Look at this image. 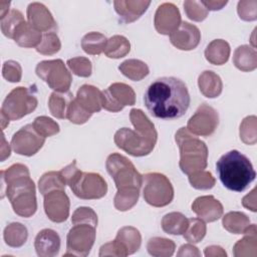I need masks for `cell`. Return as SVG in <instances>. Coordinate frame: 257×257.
Wrapping results in <instances>:
<instances>
[{"label":"cell","instance_id":"2","mask_svg":"<svg viewBox=\"0 0 257 257\" xmlns=\"http://www.w3.org/2000/svg\"><path fill=\"white\" fill-rule=\"evenodd\" d=\"M105 167L117 189L113 199L115 209L118 211L132 209L139 200L143 176L127 158L117 153L107 157Z\"/></svg>","mask_w":257,"mask_h":257},{"label":"cell","instance_id":"26","mask_svg":"<svg viewBox=\"0 0 257 257\" xmlns=\"http://www.w3.org/2000/svg\"><path fill=\"white\" fill-rule=\"evenodd\" d=\"M234 65L242 71H252L257 67V53L253 47L241 45L233 55Z\"/></svg>","mask_w":257,"mask_h":257},{"label":"cell","instance_id":"16","mask_svg":"<svg viewBox=\"0 0 257 257\" xmlns=\"http://www.w3.org/2000/svg\"><path fill=\"white\" fill-rule=\"evenodd\" d=\"M181 22L180 11L173 3L166 2L158 7L154 23L155 28L159 33L170 35L180 26Z\"/></svg>","mask_w":257,"mask_h":257},{"label":"cell","instance_id":"39","mask_svg":"<svg viewBox=\"0 0 257 257\" xmlns=\"http://www.w3.org/2000/svg\"><path fill=\"white\" fill-rule=\"evenodd\" d=\"M60 48L61 43L57 34L55 32H46L42 34V39L36 47V51L43 55H52L58 52Z\"/></svg>","mask_w":257,"mask_h":257},{"label":"cell","instance_id":"1","mask_svg":"<svg viewBox=\"0 0 257 257\" xmlns=\"http://www.w3.org/2000/svg\"><path fill=\"white\" fill-rule=\"evenodd\" d=\"M144 101L154 117L174 119L186 113L191 98L184 81L177 77L164 76L150 84Z\"/></svg>","mask_w":257,"mask_h":257},{"label":"cell","instance_id":"41","mask_svg":"<svg viewBox=\"0 0 257 257\" xmlns=\"http://www.w3.org/2000/svg\"><path fill=\"white\" fill-rule=\"evenodd\" d=\"M35 131L42 137L47 138L54 136L59 133V124L54 121L52 118L42 115V116H37L34 121L32 122Z\"/></svg>","mask_w":257,"mask_h":257},{"label":"cell","instance_id":"42","mask_svg":"<svg viewBox=\"0 0 257 257\" xmlns=\"http://www.w3.org/2000/svg\"><path fill=\"white\" fill-rule=\"evenodd\" d=\"M256 136V116L245 117L240 124V139L246 145H254L257 141Z\"/></svg>","mask_w":257,"mask_h":257},{"label":"cell","instance_id":"36","mask_svg":"<svg viewBox=\"0 0 257 257\" xmlns=\"http://www.w3.org/2000/svg\"><path fill=\"white\" fill-rule=\"evenodd\" d=\"M65 182L59 172H47L38 181V189L44 196L54 190H65Z\"/></svg>","mask_w":257,"mask_h":257},{"label":"cell","instance_id":"3","mask_svg":"<svg viewBox=\"0 0 257 257\" xmlns=\"http://www.w3.org/2000/svg\"><path fill=\"white\" fill-rule=\"evenodd\" d=\"M2 194L5 189L13 211L24 218L31 217L37 210L35 185L30 179L29 170L22 164H14L1 171Z\"/></svg>","mask_w":257,"mask_h":257},{"label":"cell","instance_id":"30","mask_svg":"<svg viewBox=\"0 0 257 257\" xmlns=\"http://www.w3.org/2000/svg\"><path fill=\"white\" fill-rule=\"evenodd\" d=\"M189 219L180 212L166 214L162 219V229L167 234L182 235L188 227Z\"/></svg>","mask_w":257,"mask_h":257},{"label":"cell","instance_id":"51","mask_svg":"<svg viewBox=\"0 0 257 257\" xmlns=\"http://www.w3.org/2000/svg\"><path fill=\"white\" fill-rule=\"evenodd\" d=\"M99 256H105V255H112V256H126L127 253L125 250L120 246L118 242L115 240L108 242L100 247L99 251Z\"/></svg>","mask_w":257,"mask_h":257},{"label":"cell","instance_id":"22","mask_svg":"<svg viewBox=\"0 0 257 257\" xmlns=\"http://www.w3.org/2000/svg\"><path fill=\"white\" fill-rule=\"evenodd\" d=\"M150 4L151 1H113L114 10L118 14L120 21L123 23H131L139 19L147 11Z\"/></svg>","mask_w":257,"mask_h":257},{"label":"cell","instance_id":"9","mask_svg":"<svg viewBox=\"0 0 257 257\" xmlns=\"http://www.w3.org/2000/svg\"><path fill=\"white\" fill-rule=\"evenodd\" d=\"M35 72L56 92H67L69 90L72 81L71 74L61 59L43 60L37 64Z\"/></svg>","mask_w":257,"mask_h":257},{"label":"cell","instance_id":"37","mask_svg":"<svg viewBox=\"0 0 257 257\" xmlns=\"http://www.w3.org/2000/svg\"><path fill=\"white\" fill-rule=\"evenodd\" d=\"M175 243L167 238L154 237L147 244V249L152 256H171L175 251Z\"/></svg>","mask_w":257,"mask_h":257},{"label":"cell","instance_id":"33","mask_svg":"<svg viewBox=\"0 0 257 257\" xmlns=\"http://www.w3.org/2000/svg\"><path fill=\"white\" fill-rule=\"evenodd\" d=\"M223 227L233 234H243L250 225L249 218L241 212H229L223 217Z\"/></svg>","mask_w":257,"mask_h":257},{"label":"cell","instance_id":"13","mask_svg":"<svg viewBox=\"0 0 257 257\" xmlns=\"http://www.w3.org/2000/svg\"><path fill=\"white\" fill-rule=\"evenodd\" d=\"M45 138L40 136L32 123L26 124L16 132L11 139V147L18 155L31 157L44 145Z\"/></svg>","mask_w":257,"mask_h":257},{"label":"cell","instance_id":"45","mask_svg":"<svg viewBox=\"0 0 257 257\" xmlns=\"http://www.w3.org/2000/svg\"><path fill=\"white\" fill-rule=\"evenodd\" d=\"M186 15L193 21H203L208 16V10L201 1L187 0L184 2Z\"/></svg>","mask_w":257,"mask_h":257},{"label":"cell","instance_id":"32","mask_svg":"<svg viewBox=\"0 0 257 257\" xmlns=\"http://www.w3.org/2000/svg\"><path fill=\"white\" fill-rule=\"evenodd\" d=\"M131 50V43L126 37L122 35L111 36L104 48V54L108 58H121L125 56Z\"/></svg>","mask_w":257,"mask_h":257},{"label":"cell","instance_id":"29","mask_svg":"<svg viewBox=\"0 0 257 257\" xmlns=\"http://www.w3.org/2000/svg\"><path fill=\"white\" fill-rule=\"evenodd\" d=\"M72 99L73 94L69 91L52 92L48 100V107L51 114L57 118H66L67 110Z\"/></svg>","mask_w":257,"mask_h":257},{"label":"cell","instance_id":"4","mask_svg":"<svg viewBox=\"0 0 257 257\" xmlns=\"http://www.w3.org/2000/svg\"><path fill=\"white\" fill-rule=\"evenodd\" d=\"M130 118L135 130L121 127L116 131L114 144L134 157L148 156L154 150L158 139L155 125L139 108L130 111Z\"/></svg>","mask_w":257,"mask_h":257},{"label":"cell","instance_id":"47","mask_svg":"<svg viewBox=\"0 0 257 257\" xmlns=\"http://www.w3.org/2000/svg\"><path fill=\"white\" fill-rule=\"evenodd\" d=\"M91 116V113L87 112L86 110H84L74 99L71 100L68 110H67V115L66 118L69 119V121L76 123V124H82L84 122H86Z\"/></svg>","mask_w":257,"mask_h":257},{"label":"cell","instance_id":"5","mask_svg":"<svg viewBox=\"0 0 257 257\" xmlns=\"http://www.w3.org/2000/svg\"><path fill=\"white\" fill-rule=\"evenodd\" d=\"M216 170L223 186L234 192L247 189L256 177L250 160L237 150L224 154L217 162Z\"/></svg>","mask_w":257,"mask_h":257},{"label":"cell","instance_id":"31","mask_svg":"<svg viewBox=\"0 0 257 257\" xmlns=\"http://www.w3.org/2000/svg\"><path fill=\"white\" fill-rule=\"evenodd\" d=\"M118 70L127 78L134 81H140L145 78L150 69L148 65L139 59H127L118 65Z\"/></svg>","mask_w":257,"mask_h":257},{"label":"cell","instance_id":"18","mask_svg":"<svg viewBox=\"0 0 257 257\" xmlns=\"http://www.w3.org/2000/svg\"><path fill=\"white\" fill-rule=\"evenodd\" d=\"M27 19L30 26L39 32H45L56 28V22L45 5L32 2L27 7Z\"/></svg>","mask_w":257,"mask_h":257},{"label":"cell","instance_id":"54","mask_svg":"<svg viewBox=\"0 0 257 257\" xmlns=\"http://www.w3.org/2000/svg\"><path fill=\"white\" fill-rule=\"evenodd\" d=\"M201 2L203 3V5L207 8V10H212V11H217L222 9L227 3L228 1H214V0H201Z\"/></svg>","mask_w":257,"mask_h":257},{"label":"cell","instance_id":"21","mask_svg":"<svg viewBox=\"0 0 257 257\" xmlns=\"http://www.w3.org/2000/svg\"><path fill=\"white\" fill-rule=\"evenodd\" d=\"M75 101L87 112L94 113L102 108V93L101 91L89 84H83L77 90Z\"/></svg>","mask_w":257,"mask_h":257},{"label":"cell","instance_id":"46","mask_svg":"<svg viewBox=\"0 0 257 257\" xmlns=\"http://www.w3.org/2000/svg\"><path fill=\"white\" fill-rule=\"evenodd\" d=\"M71 223L75 224H89L94 227L97 226V216L95 212L89 207L77 208L71 217Z\"/></svg>","mask_w":257,"mask_h":257},{"label":"cell","instance_id":"56","mask_svg":"<svg viewBox=\"0 0 257 257\" xmlns=\"http://www.w3.org/2000/svg\"><path fill=\"white\" fill-rule=\"evenodd\" d=\"M2 143H3V145H2V148H1V162H3L6 158H9L10 152H11L9 145L6 144L5 136H4L3 133H2Z\"/></svg>","mask_w":257,"mask_h":257},{"label":"cell","instance_id":"20","mask_svg":"<svg viewBox=\"0 0 257 257\" xmlns=\"http://www.w3.org/2000/svg\"><path fill=\"white\" fill-rule=\"evenodd\" d=\"M34 247L39 257L55 256L60 249L59 235L52 229H43L36 235Z\"/></svg>","mask_w":257,"mask_h":257},{"label":"cell","instance_id":"15","mask_svg":"<svg viewBox=\"0 0 257 257\" xmlns=\"http://www.w3.org/2000/svg\"><path fill=\"white\" fill-rule=\"evenodd\" d=\"M44 211L49 220L64 222L69 216V199L64 190H54L44 195Z\"/></svg>","mask_w":257,"mask_h":257},{"label":"cell","instance_id":"7","mask_svg":"<svg viewBox=\"0 0 257 257\" xmlns=\"http://www.w3.org/2000/svg\"><path fill=\"white\" fill-rule=\"evenodd\" d=\"M35 92V86H19L12 89L2 103L1 112L11 120H17L29 114L38 103Z\"/></svg>","mask_w":257,"mask_h":257},{"label":"cell","instance_id":"35","mask_svg":"<svg viewBox=\"0 0 257 257\" xmlns=\"http://www.w3.org/2000/svg\"><path fill=\"white\" fill-rule=\"evenodd\" d=\"M27 229L20 223H11L4 230L5 243L11 247H20L27 240Z\"/></svg>","mask_w":257,"mask_h":257},{"label":"cell","instance_id":"49","mask_svg":"<svg viewBox=\"0 0 257 257\" xmlns=\"http://www.w3.org/2000/svg\"><path fill=\"white\" fill-rule=\"evenodd\" d=\"M2 75L10 82H18L22 76V68L20 64L14 60H8L3 63Z\"/></svg>","mask_w":257,"mask_h":257},{"label":"cell","instance_id":"12","mask_svg":"<svg viewBox=\"0 0 257 257\" xmlns=\"http://www.w3.org/2000/svg\"><path fill=\"white\" fill-rule=\"evenodd\" d=\"M102 93V107L111 112L121 110L125 105H134L136 93L134 89L122 82L110 84Z\"/></svg>","mask_w":257,"mask_h":257},{"label":"cell","instance_id":"23","mask_svg":"<svg viewBox=\"0 0 257 257\" xmlns=\"http://www.w3.org/2000/svg\"><path fill=\"white\" fill-rule=\"evenodd\" d=\"M12 39L21 47L36 48L42 39V34L30 26L28 22L23 21L16 27Z\"/></svg>","mask_w":257,"mask_h":257},{"label":"cell","instance_id":"38","mask_svg":"<svg viewBox=\"0 0 257 257\" xmlns=\"http://www.w3.org/2000/svg\"><path fill=\"white\" fill-rule=\"evenodd\" d=\"M206 230V224L202 219L191 218L189 219L188 227L183 235L189 243H198L205 237Z\"/></svg>","mask_w":257,"mask_h":257},{"label":"cell","instance_id":"27","mask_svg":"<svg viewBox=\"0 0 257 257\" xmlns=\"http://www.w3.org/2000/svg\"><path fill=\"white\" fill-rule=\"evenodd\" d=\"M114 240L118 242L120 246L125 250L127 255H130L140 249L142 243V236L138 229H136L135 227L126 226L118 230Z\"/></svg>","mask_w":257,"mask_h":257},{"label":"cell","instance_id":"11","mask_svg":"<svg viewBox=\"0 0 257 257\" xmlns=\"http://www.w3.org/2000/svg\"><path fill=\"white\" fill-rule=\"evenodd\" d=\"M73 194L83 200L100 199L107 192V185L104 179L97 173H83L70 186Z\"/></svg>","mask_w":257,"mask_h":257},{"label":"cell","instance_id":"24","mask_svg":"<svg viewBox=\"0 0 257 257\" xmlns=\"http://www.w3.org/2000/svg\"><path fill=\"white\" fill-rule=\"evenodd\" d=\"M198 85L202 94L209 98L219 96L223 88L221 77L212 70H205L199 75Z\"/></svg>","mask_w":257,"mask_h":257},{"label":"cell","instance_id":"10","mask_svg":"<svg viewBox=\"0 0 257 257\" xmlns=\"http://www.w3.org/2000/svg\"><path fill=\"white\" fill-rule=\"evenodd\" d=\"M95 228L89 224H75L67 234L64 256L88 255L95 240Z\"/></svg>","mask_w":257,"mask_h":257},{"label":"cell","instance_id":"55","mask_svg":"<svg viewBox=\"0 0 257 257\" xmlns=\"http://www.w3.org/2000/svg\"><path fill=\"white\" fill-rule=\"evenodd\" d=\"M205 256H216V255H220V256H226V252L223 250L222 247L220 246H215V245H212V246H209L205 249V252H204Z\"/></svg>","mask_w":257,"mask_h":257},{"label":"cell","instance_id":"25","mask_svg":"<svg viewBox=\"0 0 257 257\" xmlns=\"http://www.w3.org/2000/svg\"><path fill=\"white\" fill-rule=\"evenodd\" d=\"M230 56V45L223 39H215L211 41L206 50V59L215 65H222L226 63Z\"/></svg>","mask_w":257,"mask_h":257},{"label":"cell","instance_id":"52","mask_svg":"<svg viewBox=\"0 0 257 257\" xmlns=\"http://www.w3.org/2000/svg\"><path fill=\"white\" fill-rule=\"evenodd\" d=\"M242 204L248 210L256 212V188H254L248 195L243 198Z\"/></svg>","mask_w":257,"mask_h":257},{"label":"cell","instance_id":"8","mask_svg":"<svg viewBox=\"0 0 257 257\" xmlns=\"http://www.w3.org/2000/svg\"><path fill=\"white\" fill-rule=\"evenodd\" d=\"M143 195L153 207H165L174 199V188L170 180L161 173H148L143 176Z\"/></svg>","mask_w":257,"mask_h":257},{"label":"cell","instance_id":"6","mask_svg":"<svg viewBox=\"0 0 257 257\" xmlns=\"http://www.w3.org/2000/svg\"><path fill=\"white\" fill-rule=\"evenodd\" d=\"M180 150L179 166L186 175L203 171L207 168L208 148L197 137L192 136L187 127H181L175 135Z\"/></svg>","mask_w":257,"mask_h":257},{"label":"cell","instance_id":"43","mask_svg":"<svg viewBox=\"0 0 257 257\" xmlns=\"http://www.w3.org/2000/svg\"><path fill=\"white\" fill-rule=\"evenodd\" d=\"M67 66L70 68V70L77 76L81 77H88L91 75L92 72V65L91 61L82 56L69 58L66 61Z\"/></svg>","mask_w":257,"mask_h":257},{"label":"cell","instance_id":"50","mask_svg":"<svg viewBox=\"0 0 257 257\" xmlns=\"http://www.w3.org/2000/svg\"><path fill=\"white\" fill-rule=\"evenodd\" d=\"M59 173L63 181L65 182V184L70 186L79 177V175L81 174V171L76 167V161L73 160L69 165L62 168L61 171H59Z\"/></svg>","mask_w":257,"mask_h":257},{"label":"cell","instance_id":"14","mask_svg":"<svg viewBox=\"0 0 257 257\" xmlns=\"http://www.w3.org/2000/svg\"><path fill=\"white\" fill-rule=\"evenodd\" d=\"M218 123V112L212 106L203 103L188 120L187 130L196 136L209 137L215 132Z\"/></svg>","mask_w":257,"mask_h":257},{"label":"cell","instance_id":"48","mask_svg":"<svg viewBox=\"0 0 257 257\" xmlns=\"http://www.w3.org/2000/svg\"><path fill=\"white\" fill-rule=\"evenodd\" d=\"M237 11L239 17L245 21H253L257 18V1H239Z\"/></svg>","mask_w":257,"mask_h":257},{"label":"cell","instance_id":"34","mask_svg":"<svg viewBox=\"0 0 257 257\" xmlns=\"http://www.w3.org/2000/svg\"><path fill=\"white\" fill-rule=\"evenodd\" d=\"M106 37L99 32H89L81 39V47L83 51L90 55H99L104 51L106 46Z\"/></svg>","mask_w":257,"mask_h":257},{"label":"cell","instance_id":"28","mask_svg":"<svg viewBox=\"0 0 257 257\" xmlns=\"http://www.w3.org/2000/svg\"><path fill=\"white\" fill-rule=\"evenodd\" d=\"M244 238L239 240L234 246L235 256H256L257 238H256V225L251 224L243 233Z\"/></svg>","mask_w":257,"mask_h":257},{"label":"cell","instance_id":"53","mask_svg":"<svg viewBox=\"0 0 257 257\" xmlns=\"http://www.w3.org/2000/svg\"><path fill=\"white\" fill-rule=\"evenodd\" d=\"M200 252L197 247L191 244H185L181 246L180 251L178 252V256H200Z\"/></svg>","mask_w":257,"mask_h":257},{"label":"cell","instance_id":"40","mask_svg":"<svg viewBox=\"0 0 257 257\" xmlns=\"http://www.w3.org/2000/svg\"><path fill=\"white\" fill-rule=\"evenodd\" d=\"M23 21H25L23 14L17 9H12L3 18H1L0 24L3 34L8 38H12L16 27Z\"/></svg>","mask_w":257,"mask_h":257},{"label":"cell","instance_id":"17","mask_svg":"<svg viewBox=\"0 0 257 257\" xmlns=\"http://www.w3.org/2000/svg\"><path fill=\"white\" fill-rule=\"evenodd\" d=\"M201 40L199 28L189 22L183 21L180 26L170 34L171 43L181 50L195 49Z\"/></svg>","mask_w":257,"mask_h":257},{"label":"cell","instance_id":"19","mask_svg":"<svg viewBox=\"0 0 257 257\" xmlns=\"http://www.w3.org/2000/svg\"><path fill=\"white\" fill-rule=\"evenodd\" d=\"M192 211L200 219L206 222H214L222 217L223 205L213 196H202L193 202Z\"/></svg>","mask_w":257,"mask_h":257},{"label":"cell","instance_id":"44","mask_svg":"<svg viewBox=\"0 0 257 257\" xmlns=\"http://www.w3.org/2000/svg\"><path fill=\"white\" fill-rule=\"evenodd\" d=\"M189 182L191 186L198 190H209L215 186L216 180L210 172L200 171L189 175Z\"/></svg>","mask_w":257,"mask_h":257}]
</instances>
